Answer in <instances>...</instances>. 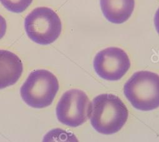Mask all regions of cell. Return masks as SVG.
Here are the masks:
<instances>
[{"label": "cell", "instance_id": "1", "mask_svg": "<svg viewBox=\"0 0 159 142\" xmlns=\"http://www.w3.org/2000/svg\"><path fill=\"white\" fill-rule=\"evenodd\" d=\"M128 116L125 105L115 95L102 94L93 100L91 123L100 133L111 135L117 133L126 123Z\"/></svg>", "mask_w": 159, "mask_h": 142}, {"label": "cell", "instance_id": "2", "mask_svg": "<svg viewBox=\"0 0 159 142\" xmlns=\"http://www.w3.org/2000/svg\"><path fill=\"white\" fill-rule=\"evenodd\" d=\"M124 93L132 106L150 111L159 107V75L150 71L135 73L125 84Z\"/></svg>", "mask_w": 159, "mask_h": 142}, {"label": "cell", "instance_id": "3", "mask_svg": "<svg viewBox=\"0 0 159 142\" xmlns=\"http://www.w3.org/2000/svg\"><path fill=\"white\" fill-rule=\"evenodd\" d=\"M59 89L57 78L50 71L39 69L30 73L20 92L23 100L30 107L43 109L53 102Z\"/></svg>", "mask_w": 159, "mask_h": 142}, {"label": "cell", "instance_id": "4", "mask_svg": "<svg viewBox=\"0 0 159 142\" xmlns=\"http://www.w3.org/2000/svg\"><path fill=\"white\" fill-rule=\"evenodd\" d=\"M25 28L28 36L33 42L48 45L59 37L62 24L59 16L52 9L39 7L26 16Z\"/></svg>", "mask_w": 159, "mask_h": 142}, {"label": "cell", "instance_id": "5", "mask_svg": "<svg viewBox=\"0 0 159 142\" xmlns=\"http://www.w3.org/2000/svg\"><path fill=\"white\" fill-rule=\"evenodd\" d=\"M92 102L83 91L71 89L66 92L56 107V116L62 124L77 127L90 118Z\"/></svg>", "mask_w": 159, "mask_h": 142}, {"label": "cell", "instance_id": "6", "mask_svg": "<svg viewBox=\"0 0 159 142\" xmlns=\"http://www.w3.org/2000/svg\"><path fill=\"white\" fill-rule=\"evenodd\" d=\"M94 69L102 79L110 81L120 80L130 67L127 54L116 47L106 48L99 52L94 57Z\"/></svg>", "mask_w": 159, "mask_h": 142}, {"label": "cell", "instance_id": "7", "mask_svg": "<svg viewBox=\"0 0 159 142\" xmlns=\"http://www.w3.org/2000/svg\"><path fill=\"white\" fill-rule=\"evenodd\" d=\"M23 72V62L17 55L7 50H0V89L15 84Z\"/></svg>", "mask_w": 159, "mask_h": 142}, {"label": "cell", "instance_id": "8", "mask_svg": "<svg viewBox=\"0 0 159 142\" xmlns=\"http://www.w3.org/2000/svg\"><path fill=\"white\" fill-rule=\"evenodd\" d=\"M100 2L104 17L114 24L127 21L135 7V0H101Z\"/></svg>", "mask_w": 159, "mask_h": 142}, {"label": "cell", "instance_id": "9", "mask_svg": "<svg viewBox=\"0 0 159 142\" xmlns=\"http://www.w3.org/2000/svg\"><path fill=\"white\" fill-rule=\"evenodd\" d=\"M0 2L8 11L21 13L31 5L33 0H0Z\"/></svg>", "mask_w": 159, "mask_h": 142}, {"label": "cell", "instance_id": "10", "mask_svg": "<svg viewBox=\"0 0 159 142\" xmlns=\"http://www.w3.org/2000/svg\"><path fill=\"white\" fill-rule=\"evenodd\" d=\"M7 21L5 19L0 15V39H2L7 32Z\"/></svg>", "mask_w": 159, "mask_h": 142}, {"label": "cell", "instance_id": "11", "mask_svg": "<svg viewBox=\"0 0 159 142\" xmlns=\"http://www.w3.org/2000/svg\"><path fill=\"white\" fill-rule=\"evenodd\" d=\"M154 24L156 30L159 34V8L157 10L154 17Z\"/></svg>", "mask_w": 159, "mask_h": 142}]
</instances>
